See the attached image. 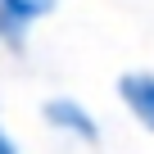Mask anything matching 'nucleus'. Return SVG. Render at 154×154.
I'll return each mask as SVG.
<instances>
[{
    "mask_svg": "<svg viewBox=\"0 0 154 154\" xmlns=\"http://www.w3.org/2000/svg\"><path fill=\"white\" fill-rule=\"evenodd\" d=\"M41 122L54 131V136H68V140H77V145H86V149H95L100 145V118L82 104V100H72V95H50L45 104H41Z\"/></svg>",
    "mask_w": 154,
    "mask_h": 154,
    "instance_id": "obj_1",
    "label": "nucleus"
},
{
    "mask_svg": "<svg viewBox=\"0 0 154 154\" xmlns=\"http://www.w3.org/2000/svg\"><path fill=\"white\" fill-rule=\"evenodd\" d=\"M59 9V0H0V45L23 54L27 36L41 18H50Z\"/></svg>",
    "mask_w": 154,
    "mask_h": 154,
    "instance_id": "obj_2",
    "label": "nucleus"
},
{
    "mask_svg": "<svg viewBox=\"0 0 154 154\" xmlns=\"http://www.w3.org/2000/svg\"><path fill=\"white\" fill-rule=\"evenodd\" d=\"M118 100L131 113V122L154 136V72L149 68H131L118 77Z\"/></svg>",
    "mask_w": 154,
    "mask_h": 154,
    "instance_id": "obj_3",
    "label": "nucleus"
},
{
    "mask_svg": "<svg viewBox=\"0 0 154 154\" xmlns=\"http://www.w3.org/2000/svg\"><path fill=\"white\" fill-rule=\"evenodd\" d=\"M0 154H23V149H18V140H14V131H9L5 122H0Z\"/></svg>",
    "mask_w": 154,
    "mask_h": 154,
    "instance_id": "obj_4",
    "label": "nucleus"
}]
</instances>
